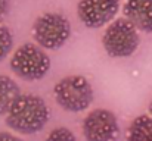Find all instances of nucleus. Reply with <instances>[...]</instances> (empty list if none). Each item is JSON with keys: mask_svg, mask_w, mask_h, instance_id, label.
<instances>
[{"mask_svg": "<svg viewBox=\"0 0 152 141\" xmlns=\"http://www.w3.org/2000/svg\"><path fill=\"white\" fill-rule=\"evenodd\" d=\"M6 115V124L9 128L21 134H34L46 125L49 119V109L42 97L34 94H21Z\"/></svg>", "mask_w": 152, "mask_h": 141, "instance_id": "obj_1", "label": "nucleus"}, {"mask_svg": "<svg viewBox=\"0 0 152 141\" xmlns=\"http://www.w3.org/2000/svg\"><path fill=\"white\" fill-rule=\"evenodd\" d=\"M58 104L69 112H81L93 101V88L81 75H68L56 82L53 88Z\"/></svg>", "mask_w": 152, "mask_h": 141, "instance_id": "obj_2", "label": "nucleus"}, {"mask_svg": "<svg viewBox=\"0 0 152 141\" xmlns=\"http://www.w3.org/2000/svg\"><path fill=\"white\" fill-rule=\"evenodd\" d=\"M10 68L19 78L36 81L42 80L48 74L50 68V59L43 48L33 43H25L18 47L12 54Z\"/></svg>", "mask_w": 152, "mask_h": 141, "instance_id": "obj_3", "label": "nucleus"}, {"mask_svg": "<svg viewBox=\"0 0 152 141\" xmlns=\"http://www.w3.org/2000/svg\"><path fill=\"white\" fill-rule=\"evenodd\" d=\"M140 43L137 28L126 18L115 19L103 33L102 44L105 51L112 57L132 56Z\"/></svg>", "mask_w": 152, "mask_h": 141, "instance_id": "obj_4", "label": "nucleus"}, {"mask_svg": "<svg viewBox=\"0 0 152 141\" xmlns=\"http://www.w3.org/2000/svg\"><path fill=\"white\" fill-rule=\"evenodd\" d=\"M71 35V25L65 16L55 12L40 15L33 25V37L40 47L55 50L62 47Z\"/></svg>", "mask_w": 152, "mask_h": 141, "instance_id": "obj_5", "label": "nucleus"}, {"mask_svg": "<svg viewBox=\"0 0 152 141\" xmlns=\"http://www.w3.org/2000/svg\"><path fill=\"white\" fill-rule=\"evenodd\" d=\"M83 132L87 141H115L120 132L118 121L112 112L96 109L86 116Z\"/></svg>", "mask_w": 152, "mask_h": 141, "instance_id": "obj_6", "label": "nucleus"}, {"mask_svg": "<svg viewBox=\"0 0 152 141\" xmlns=\"http://www.w3.org/2000/svg\"><path fill=\"white\" fill-rule=\"evenodd\" d=\"M120 7V0H80L77 15L89 28H101L111 22Z\"/></svg>", "mask_w": 152, "mask_h": 141, "instance_id": "obj_7", "label": "nucleus"}, {"mask_svg": "<svg viewBox=\"0 0 152 141\" xmlns=\"http://www.w3.org/2000/svg\"><path fill=\"white\" fill-rule=\"evenodd\" d=\"M123 12L137 30L152 33V0H126Z\"/></svg>", "mask_w": 152, "mask_h": 141, "instance_id": "obj_8", "label": "nucleus"}, {"mask_svg": "<svg viewBox=\"0 0 152 141\" xmlns=\"http://www.w3.org/2000/svg\"><path fill=\"white\" fill-rule=\"evenodd\" d=\"M19 95L18 84L7 75H0V115H6Z\"/></svg>", "mask_w": 152, "mask_h": 141, "instance_id": "obj_9", "label": "nucleus"}, {"mask_svg": "<svg viewBox=\"0 0 152 141\" xmlns=\"http://www.w3.org/2000/svg\"><path fill=\"white\" fill-rule=\"evenodd\" d=\"M127 141H152V116H137L129 128Z\"/></svg>", "mask_w": 152, "mask_h": 141, "instance_id": "obj_10", "label": "nucleus"}, {"mask_svg": "<svg viewBox=\"0 0 152 141\" xmlns=\"http://www.w3.org/2000/svg\"><path fill=\"white\" fill-rule=\"evenodd\" d=\"M13 46V37L9 28L0 25V60H3Z\"/></svg>", "mask_w": 152, "mask_h": 141, "instance_id": "obj_11", "label": "nucleus"}, {"mask_svg": "<svg viewBox=\"0 0 152 141\" xmlns=\"http://www.w3.org/2000/svg\"><path fill=\"white\" fill-rule=\"evenodd\" d=\"M46 141H75V137L68 128L61 127V128L52 129L50 134L46 138Z\"/></svg>", "mask_w": 152, "mask_h": 141, "instance_id": "obj_12", "label": "nucleus"}, {"mask_svg": "<svg viewBox=\"0 0 152 141\" xmlns=\"http://www.w3.org/2000/svg\"><path fill=\"white\" fill-rule=\"evenodd\" d=\"M7 10H9V3L7 0H0V22L4 19V16L7 15Z\"/></svg>", "mask_w": 152, "mask_h": 141, "instance_id": "obj_13", "label": "nucleus"}, {"mask_svg": "<svg viewBox=\"0 0 152 141\" xmlns=\"http://www.w3.org/2000/svg\"><path fill=\"white\" fill-rule=\"evenodd\" d=\"M0 141H21L18 137L9 134V132H0Z\"/></svg>", "mask_w": 152, "mask_h": 141, "instance_id": "obj_14", "label": "nucleus"}, {"mask_svg": "<svg viewBox=\"0 0 152 141\" xmlns=\"http://www.w3.org/2000/svg\"><path fill=\"white\" fill-rule=\"evenodd\" d=\"M151 115H152V103H151Z\"/></svg>", "mask_w": 152, "mask_h": 141, "instance_id": "obj_15", "label": "nucleus"}]
</instances>
